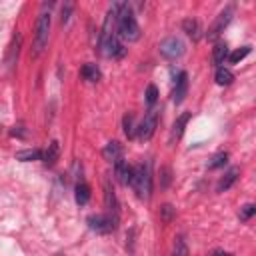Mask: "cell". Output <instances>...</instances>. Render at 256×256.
<instances>
[{"instance_id":"obj_1","label":"cell","mask_w":256,"mask_h":256,"mask_svg":"<svg viewBox=\"0 0 256 256\" xmlns=\"http://www.w3.org/2000/svg\"><path fill=\"white\" fill-rule=\"evenodd\" d=\"M116 32L126 42H136L140 38V26L126 2H116Z\"/></svg>"},{"instance_id":"obj_2","label":"cell","mask_w":256,"mask_h":256,"mask_svg":"<svg viewBox=\"0 0 256 256\" xmlns=\"http://www.w3.org/2000/svg\"><path fill=\"white\" fill-rule=\"evenodd\" d=\"M54 2H46L42 4V10L36 20L34 28V42H32V56H40L44 52V48L48 44V34H50V6Z\"/></svg>"},{"instance_id":"obj_3","label":"cell","mask_w":256,"mask_h":256,"mask_svg":"<svg viewBox=\"0 0 256 256\" xmlns=\"http://www.w3.org/2000/svg\"><path fill=\"white\" fill-rule=\"evenodd\" d=\"M130 186L136 190L138 198L142 200H148L150 198V192H152V174H150V164H138L132 172V182Z\"/></svg>"},{"instance_id":"obj_4","label":"cell","mask_w":256,"mask_h":256,"mask_svg":"<svg viewBox=\"0 0 256 256\" xmlns=\"http://www.w3.org/2000/svg\"><path fill=\"white\" fill-rule=\"evenodd\" d=\"M184 50H186V46L178 36H168V38H164L160 42V54L164 58L176 60V58H180L184 54Z\"/></svg>"},{"instance_id":"obj_5","label":"cell","mask_w":256,"mask_h":256,"mask_svg":"<svg viewBox=\"0 0 256 256\" xmlns=\"http://www.w3.org/2000/svg\"><path fill=\"white\" fill-rule=\"evenodd\" d=\"M156 126H158V110H148V114L144 116V120L140 122L138 126V138L144 142V140H150L156 132Z\"/></svg>"},{"instance_id":"obj_6","label":"cell","mask_w":256,"mask_h":256,"mask_svg":"<svg viewBox=\"0 0 256 256\" xmlns=\"http://www.w3.org/2000/svg\"><path fill=\"white\" fill-rule=\"evenodd\" d=\"M104 204H106V214L118 222L120 218V204H118V198H116V192L110 184V180H104Z\"/></svg>"},{"instance_id":"obj_7","label":"cell","mask_w":256,"mask_h":256,"mask_svg":"<svg viewBox=\"0 0 256 256\" xmlns=\"http://www.w3.org/2000/svg\"><path fill=\"white\" fill-rule=\"evenodd\" d=\"M232 14H234V8H232V6H226V8L216 16L214 24H212L210 30L206 32L208 40H214V38H218V36L224 32V28H226V26L230 24V20H232Z\"/></svg>"},{"instance_id":"obj_8","label":"cell","mask_w":256,"mask_h":256,"mask_svg":"<svg viewBox=\"0 0 256 256\" xmlns=\"http://www.w3.org/2000/svg\"><path fill=\"white\" fill-rule=\"evenodd\" d=\"M118 222H114L108 214H92L88 216V226L96 232H102V234H106V232H112L116 228Z\"/></svg>"},{"instance_id":"obj_9","label":"cell","mask_w":256,"mask_h":256,"mask_svg":"<svg viewBox=\"0 0 256 256\" xmlns=\"http://www.w3.org/2000/svg\"><path fill=\"white\" fill-rule=\"evenodd\" d=\"M100 52L104 54V56H108V58H118V56L124 54V46H122V42H120L118 32H116L104 46H100Z\"/></svg>"},{"instance_id":"obj_10","label":"cell","mask_w":256,"mask_h":256,"mask_svg":"<svg viewBox=\"0 0 256 256\" xmlns=\"http://www.w3.org/2000/svg\"><path fill=\"white\" fill-rule=\"evenodd\" d=\"M132 172H134V168H132V166H128L122 158L114 162V174H116V178H118V182H120V184L128 186V184L132 182Z\"/></svg>"},{"instance_id":"obj_11","label":"cell","mask_w":256,"mask_h":256,"mask_svg":"<svg viewBox=\"0 0 256 256\" xmlns=\"http://www.w3.org/2000/svg\"><path fill=\"white\" fill-rule=\"evenodd\" d=\"M188 92V74L186 72H180L178 78H176V86H174V92H172V100L174 104H180V102L184 100Z\"/></svg>"},{"instance_id":"obj_12","label":"cell","mask_w":256,"mask_h":256,"mask_svg":"<svg viewBox=\"0 0 256 256\" xmlns=\"http://www.w3.org/2000/svg\"><path fill=\"white\" fill-rule=\"evenodd\" d=\"M20 44H22V34H20V32H16V34L12 36V42H10L8 52H6V66H8V68H12V66L16 64V60H18Z\"/></svg>"},{"instance_id":"obj_13","label":"cell","mask_w":256,"mask_h":256,"mask_svg":"<svg viewBox=\"0 0 256 256\" xmlns=\"http://www.w3.org/2000/svg\"><path fill=\"white\" fill-rule=\"evenodd\" d=\"M122 154H124V150H122V144H120V142H108L106 148L102 150V156H104L108 162H112V164H114L116 160H120Z\"/></svg>"},{"instance_id":"obj_14","label":"cell","mask_w":256,"mask_h":256,"mask_svg":"<svg viewBox=\"0 0 256 256\" xmlns=\"http://www.w3.org/2000/svg\"><path fill=\"white\" fill-rule=\"evenodd\" d=\"M58 154H60V144L56 142V140H52L48 144V148H46V152L42 154V160L48 164V166H52L56 160H58Z\"/></svg>"},{"instance_id":"obj_15","label":"cell","mask_w":256,"mask_h":256,"mask_svg":"<svg viewBox=\"0 0 256 256\" xmlns=\"http://www.w3.org/2000/svg\"><path fill=\"white\" fill-rule=\"evenodd\" d=\"M238 174H240V168H230L222 178H220V182H218V186H216V190L218 192H224V190H228L236 180H238Z\"/></svg>"},{"instance_id":"obj_16","label":"cell","mask_w":256,"mask_h":256,"mask_svg":"<svg viewBox=\"0 0 256 256\" xmlns=\"http://www.w3.org/2000/svg\"><path fill=\"white\" fill-rule=\"evenodd\" d=\"M188 120H190V112H184L176 122H174V126H172V132H170V140L174 142V140H178L182 134H184V128H186V124H188Z\"/></svg>"},{"instance_id":"obj_17","label":"cell","mask_w":256,"mask_h":256,"mask_svg":"<svg viewBox=\"0 0 256 256\" xmlns=\"http://www.w3.org/2000/svg\"><path fill=\"white\" fill-rule=\"evenodd\" d=\"M88 200H90V186L84 180L76 182V202L80 204V206H84Z\"/></svg>"},{"instance_id":"obj_18","label":"cell","mask_w":256,"mask_h":256,"mask_svg":"<svg viewBox=\"0 0 256 256\" xmlns=\"http://www.w3.org/2000/svg\"><path fill=\"white\" fill-rule=\"evenodd\" d=\"M212 58H214V64H222L228 58V44L226 42H216V46L212 50Z\"/></svg>"},{"instance_id":"obj_19","label":"cell","mask_w":256,"mask_h":256,"mask_svg":"<svg viewBox=\"0 0 256 256\" xmlns=\"http://www.w3.org/2000/svg\"><path fill=\"white\" fill-rule=\"evenodd\" d=\"M80 74H82L84 80H90V82L100 80V70H98V66H96V64H90V62L80 68Z\"/></svg>"},{"instance_id":"obj_20","label":"cell","mask_w":256,"mask_h":256,"mask_svg":"<svg viewBox=\"0 0 256 256\" xmlns=\"http://www.w3.org/2000/svg\"><path fill=\"white\" fill-rule=\"evenodd\" d=\"M182 28H184V32L190 36V38H194V40H198L200 38V24L196 22V20H192V18H188V20H184L182 22Z\"/></svg>"},{"instance_id":"obj_21","label":"cell","mask_w":256,"mask_h":256,"mask_svg":"<svg viewBox=\"0 0 256 256\" xmlns=\"http://www.w3.org/2000/svg\"><path fill=\"white\" fill-rule=\"evenodd\" d=\"M16 158H18V160H22V162L40 160V158H42V152H40L38 148H32V150H22V152H18V154H16Z\"/></svg>"},{"instance_id":"obj_22","label":"cell","mask_w":256,"mask_h":256,"mask_svg":"<svg viewBox=\"0 0 256 256\" xmlns=\"http://www.w3.org/2000/svg\"><path fill=\"white\" fill-rule=\"evenodd\" d=\"M232 80H234V74L228 70V68H218L216 70V82L220 84V86H228V84H232Z\"/></svg>"},{"instance_id":"obj_23","label":"cell","mask_w":256,"mask_h":256,"mask_svg":"<svg viewBox=\"0 0 256 256\" xmlns=\"http://www.w3.org/2000/svg\"><path fill=\"white\" fill-rule=\"evenodd\" d=\"M248 54H250V46H242V48L234 50L232 54H228V60H230L232 64H236V62H240V60H244Z\"/></svg>"},{"instance_id":"obj_24","label":"cell","mask_w":256,"mask_h":256,"mask_svg":"<svg viewBox=\"0 0 256 256\" xmlns=\"http://www.w3.org/2000/svg\"><path fill=\"white\" fill-rule=\"evenodd\" d=\"M226 162H228V154H226V152H218V154L208 162V168H210V170H216V168L224 166Z\"/></svg>"},{"instance_id":"obj_25","label":"cell","mask_w":256,"mask_h":256,"mask_svg":"<svg viewBox=\"0 0 256 256\" xmlns=\"http://www.w3.org/2000/svg\"><path fill=\"white\" fill-rule=\"evenodd\" d=\"M156 100H158V88H156L154 84H150V86L146 88V102H148V104L152 106Z\"/></svg>"},{"instance_id":"obj_26","label":"cell","mask_w":256,"mask_h":256,"mask_svg":"<svg viewBox=\"0 0 256 256\" xmlns=\"http://www.w3.org/2000/svg\"><path fill=\"white\" fill-rule=\"evenodd\" d=\"M124 134H126L128 138L134 136V116H132V114H126V116H124Z\"/></svg>"},{"instance_id":"obj_27","label":"cell","mask_w":256,"mask_h":256,"mask_svg":"<svg viewBox=\"0 0 256 256\" xmlns=\"http://www.w3.org/2000/svg\"><path fill=\"white\" fill-rule=\"evenodd\" d=\"M174 256H190L188 254V246L182 238H176V244H174Z\"/></svg>"},{"instance_id":"obj_28","label":"cell","mask_w":256,"mask_h":256,"mask_svg":"<svg viewBox=\"0 0 256 256\" xmlns=\"http://www.w3.org/2000/svg\"><path fill=\"white\" fill-rule=\"evenodd\" d=\"M74 10V2H64V6H62V12H60V22L62 24H66L68 22V18H70V12Z\"/></svg>"},{"instance_id":"obj_29","label":"cell","mask_w":256,"mask_h":256,"mask_svg":"<svg viewBox=\"0 0 256 256\" xmlns=\"http://www.w3.org/2000/svg\"><path fill=\"white\" fill-rule=\"evenodd\" d=\"M172 216H174V208L170 206V204H164V206L160 208V218H162L164 222H170Z\"/></svg>"},{"instance_id":"obj_30","label":"cell","mask_w":256,"mask_h":256,"mask_svg":"<svg viewBox=\"0 0 256 256\" xmlns=\"http://www.w3.org/2000/svg\"><path fill=\"white\" fill-rule=\"evenodd\" d=\"M254 212H256V206H254V204H246V206H242V210H240V218H242V220H248Z\"/></svg>"},{"instance_id":"obj_31","label":"cell","mask_w":256,"mask_h":256,"mask_svg":"<svg viewBox=\"0 0 256 256\" xmlns=\"http://www.w3.org/2000/svg\"><path fill=\"white\" fill-rule=\"evenodd\" d=\"M212 256H230V254H228V252H220V250H218V252H214Z\"/></svg>"},{"instance_id":"obj_32","label":"cell","mask_w":256,"mask_h":256,"mask_svg":"<svg viewBox=\"0 0 256 256\" xmlns=\"http://www.w3.org/2000/svg\"><path fill=\"white\" fill-rule=\"evenodd\" d=\"M58 256H64V254H58Z\"/></svg>"}]
</instances>
